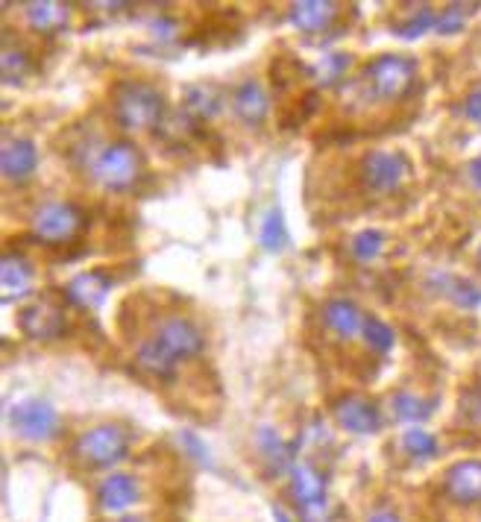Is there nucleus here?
<instances>
[{
    "mask_svg": "<svg viewBox=\"0 0 481 522\" xmlns=\"http://www.w3.org/2000/svg\"><path fill=\"white\" fill-rule=\"evenodd\" d=\"M467 118L473 121V124H481V88H476L470 97H467Z\"/></svg>",
    "mask_w": 481,
    "mask_h": 522,
    "instance_id": "31",
    "label": "nucleus"
},
{
    "mask_svg": "<svg viewBox=\"0 0 481 522\" xmlns=\"http://www.w3.org/2000/svg\"><path fill=\"white\" fill-rule=\"evenodd\" d=\"M68 15H71V12H68L65 3H30V6H27V21H30V27L44 30V33H53V30L65 27Z\"/></svg>",
    "mask_w": 481,
    "mask_h": 522,
    "instance_id": "21",
    "label": "nucleus"
},
{
    "mask_svg": "<svg viewBox=\"0 0 481 522\" xmlns=\"http://www.w3.org/2000/svg\"><path fill=\"white\" fill-rule=\"evenodd\" d=\"M361 182L370 191H394L402 185V179L411 174V165L396 150H370L361 159Z\"/></svg>",
    "mask_w": 481,
    "mask_h": 522,
    "instance_id": "8",
    "label": "nucleus"
},
{
    "mask_svg": "<svg viewBox=\"0 0 481 522\" xmlns=\"http://www.w3.org/2000/svg\"><path fill=\"white\" fill-rule=\"evenodd\" d=\"M232 106H235V115L244 121V124H262L267 118V109H270V100H267V91L259 80H244L241 86L235 88L232 94Z\"/></svg>",
    "mask_w": 481,
    "mask_h": 522,
    "instance_id": "15",
    "label": "nucleus"
},
{
    "mask_svg": "<svg viewBox=\"0 0 481 522\" xmlns=\"http://www.w3.org/2000/svg\"><path fill=\"white\" fill-rule=\"evenodd\" d=\"M414 80H417V62L399 53L376 56L361 71V88L373 100H399L411 91Z\"/></svg>",
    "mask_w": 481,
    "mask_h": 522,
    "instance_id": "3",
    "label": "nucleus"
},
{
    "mask_svg": "<svg viewBox=\"0 0 481 522\" xmlns=\"http://www.w3.org/2000/svg\"><path fill=\"white\" fill-rule=\"evenodd\" d=\"M185 109L197 118H215L223 109V91L215 83H194L185 88Z\"/></svg>",
    "mask_w": 481,
    "mask_h": 522,
    "instance_id": "20",
    "label": "nucleus"
},
{
    "mask_svg": "<svg viewBox=\"0 0 481 522\" xmlns=\"http://www.w3.org/2000/svg\"><path fill=\"white\" fill-rule=\"evenodd\" d=\"M30 74V56L18 47L3 50V80L6 83H21Z\"/></svg>",
    "mask_w": 481,
    "mask_h": 522,
    "instance_id": "25",
    "label": "nucleus"
},
{
    "mask_svg": "<svg viewBox=\"0 0 481 522\" xmlns=\"http://www.w3.org/2000/svg\"><path fill=\"white\" fill-rule=\"evenodd\" d=\"M0 165H3V176L9 182H24L36 174L39 168V153L36 144L27 138H6L3 141V153H0Z\"/></svg>",
    "mask_w": 481,
    "mask_h": 522,
    "instance_id": "13",
    "label": "nucleus"
},
{
    "mask_svg": "<svg viewBox=\"0 0 481 522\" xmlns=\"http://www.w3.org/2000/svg\"><path fill=\"white\" fill-rule=\"evenodd\" d=\"M329 329L341 338H358L364 335V326H367V314L358 308L350 300H332L326 303V311H323Z\"/></svg>",
    "mask_w": 481,
    "mask_h": 522,
    "instance_id": "16",
    "label": "nucleus"
},
{
    "mask_svg": "<svg viewBox=\"0 0 481 522\" xmlns=\"http://www.w3.org/2000/svg\"><path fill=\"white\" fill-rule=\"evenodd\" d=\"M479 259H481V250H479Z\"/></svg>",
    "mask_w": 481,
    "mask_h": 522,
    "instance_id": "36",
    "label": "nucleus"
},
{
    "mask_svg": "<svg viewBox=\"0 0 481 522\" xmlns=\"http://www.w3.org/2000/svg\"><path fill=\"white\" fill-rule=\"evenodd\" d=\"M165 115V97L153 83L124 80L115 86V118L124 130H150Z\"/></svg>",
    "mask_w": 481,
    "mask_h": 522,
    "instance_id": "2",
    "label": "nucleus"
},
{
    "mask_svg": "<svg viewBox=\"0 0 481 522\" xmlns=\"http://www.w3.org/2000/svg\"><path fill=\"white\" fill-rule=\"evenodd\" d=\"M273 514H276V520H279V522H291V520H288V514H282V508H279V505L273 508Z\"/></svg>",
    "mask_w": 481,
    "mask_h": 522,
    "instance_id": "34",
    "label": "nucleus"
},
{
    "mask_svg": "<svg viewBox=\"0 0 481 522\" xmlns=\"http://www.w3.org/2000/svg\"><path fill=\"white\" fill-rule=\"evenodd\" d=\"M338 15V6L335 3H326V0H308V3H294L288 18L294 27H300L303 33H317V30H326Z\"/></svg>",
    "mask_w": 481,
    "mask_h": 522,
    "instance_id": "19",
    "label": "nucleus"
},
{
    "mask_svg": "<svg viewBox=\"0 0 481 522\" xmlns=\"http://www.w3.org/2000/svg\"><path fill=\"white\" fill-rule=\"evenodd\" d=\"M121 522H144V520H135V517H127V520H121Z\"/></svg>",
    "mask_w": 481,
    "mask_h": 522,
    "instance_id": "35",
    "label": "nucleus"
},
{
    "mask_svg": "<svg viewBox=\"0 0 481 522\" xmlns=\"http://www.w3.org/2000/svg\"><path fill=\"white\" fill-rule=\"evenodd\" d=\"M446 297L461 308H476L481 303V291L470 282V279H461V276H449L446 282Z\"/></svg>",
    "mask_w": 481,
    "mask_h": 522,
    "instance_id": "24",
    "label": "nucleus"
},
{
    "mask_svg": "<svg viewBox=\"0 0 481 522\" xmlns=\"http://www.w3.org/2000/svg\"><path fill=\"white\" fill-rule=\"evenodd\" d=\"M385 250V235L376 229H364L352 238V253L361 261H373Z\"/></svg>",
    "mask_w": 481,
    "mask_h": 522,
    "instance_id": "26",
    "label": "nucleus"
},
{
    "mask_svg": "<svg viewBox=\"0 0 481 522\" xmlns=\"http://www.w3.org/2000/svg\"><path fill=\"white\" fill-rule=\"evenodd\" d=\"M394 405H396L394 411L399 420L414 423V420H426V417H429L426 402H423V399H417V396H411V393H396Z\"/></svg>",
    "mask_w": 481,
    "mask_h": 522,
    "instance_id": "29",
    "label": "nucleus"
},
{
    "mask_svg": "<svg viewBox=\"0 0 481 522\" xmlns=\"http://www.w3.org/2000/svg\"><path fill=\"white\" fill-rule=\"evenodd\" d=\"M467 6H446L443 12L438 15V33H458L461 27H464V21H467V12H464Z\"/></svg>",
    "mask_w": 481,
    "mask_h": 522,
    "instance_id": "30",
    "label": "nucleus"
},
{
    "mask_svg": "<svg viewBox=\"0 0 481 522\" xmlns=\"http://www.w3.org/2000/svg\"><path fill=\"white\" fill-rule=\"evenodd\" d=\"M9 423H12V429L21 437L44 440V437H50L56 432L59 417H56V411L44 399H24V402H18L12 408Z\"/></svg>",
    "mask_w": 481,
    "mask_h": 522,
    "instance_id": "10",
    "label": "nucleus"
},
{
    "mask_svg": "<svg viewBox=\"0 0 481 522\" xmlns=\"http://www.w3.org/2000/svg\"><path fill=\"white\" fill-rule=\"evenodd\" d=\"M77 455L91 467H112L127 455V435L115 423L94 426L77 440Z\"/></svg>",
    "mask_w": 481,
    "mask_h": 522,
    "instance_id": "6",
    "label": "nucleus"
},
{
    "mask_svg": "<svg viewBox=\"0 0 481 522\" xmlns=\"http://www.w3.org/2000/svg\"><path fill=\"white\" fill-rule=\"evenodd\" d=\"M30 285H33V264L24 259V256H3L0 264V288H3V300L12 303V300H21L30 294Z\"/></svg>",
    "mask_w": 481,
    "mask_h": 522,
    "instance_id": "14",
    "label": "nucleus"
},
{
    "mask_svg": "<svg viewBox=\"0 0 481 522\" xmlns=\"http://www.w3.org/2000/svg\"><path fill=\"white\" fill-rule=\"evenodd\" d=\"M367 522H402V520L396 517L391 508H379V511H373V514L367 517Z\"/></svg>",
    "mask_w": 481,
    "mask_h": 522,
    "instance_id": "32",
    "label": "nucleus"
},
{
    "mask_svg": "<svg viewBox=\"0 0 481 522\" xmlns=\"http://www.w3.org/2000/svg\"><path fill=\"white\" fill-rule=\"evenodd\" d=\"M97 499L106 511H124V508L138 502V481L127 476V473L106 476L97 487Z\"/></svg>",
    "mask_w": 481,
    "mask_h": 522,
    "instance_id": "17",
    "label": "nucleus"
},
{
    "mask_svg": "<svg viewBox=\"0 0 481 522\" xmlns=\"http://www.w3.org/2000/svg\"><path fill=\"white\" fill-rule=\"evenodd\" d=\"M109 276L103 270H88V273H80L68 282V300L77 305H86V308H94L106 300L109 294Z\"/></svg>",
    "mask_w": 481,
    "mask_h": 522,
    "instance_id": "18",
    "label": "nucleus"
},
{
    "mask_svg": "<svg viewBox=\"0 0 481 522\" xmlns=\"http://www.w3.org/2000/svg\"><path fill=\"white\" fill-rule=\"evenodd\" d=\"M203 335L185 317H168L159 329L138 347V364L153 376H171L174 367L185 358L200 355Z\"/></svg>",
    "mask_w": 481,
    "mask_h": 522,
    "instance_id": "1",
    "label": "nucleus"
},
{
    "mask_svg": "<svg viewBox=\"0 0 481 522\" xmlns=\"http://www.w3.org/2000/svg\"><path fill=\"white\" fill-rule=\"evenodd\" d=\"M335 417H338V423H341L347 432H352V435H373V432H379V426H382L379 408H376L370 399L358 396V393L341 396V399L335 402Z\"/></svg>",
    "mask_w": 481,
    "mask_h": 522,
    "instance_id": "12",
    "label": "nucleus"
},
{
    "mask_svg": "<svg viewBox=\"0 0 481 522\" xmlns=\"http://www.w3.org/2000/svg\"><path fill=\"white\" fill-rule=\"evenodd\" d=\"M91 174L109 191H127L141 176V153L130 141H112L97 150L91 162Z\"/></svg>",
    "mask_w": 481,
    "mask_h": 522,
    "instance_id": "4",
    "label": "nucleus"
},
{
    "mask_svg": "<svg viewBox=\"0 0 481 522\" xmlns=\"http://www.w3.org/2000/svg\"><path fill=\"white\" fill-rule=\"evenodd\" d=\"M446 496L455 505H479L481 502V461L479 458H467L458 461L446 470L443 476Z\"/></svg>",
    "mask_w": 481,
    "mask_h": 522,
    "instance_id": "11",
    "label": "nucleus"
},
{
    "mask_svg": "<svg viewBox=\"0 0 481 522\" xmlns=\"http://www.w3.org/2000/svg\"><path fill=\"white\" fill-rule=\"evenodd\" d=\"M470 179H473V185H476V188H481V156L470 162Z\"/></svg>",
    "mask_w": 481,
    "mask_h": 522,
    "instance_id": "33",
    "label": "nucleus"
},
{
    "mask_svg": "<svg viewBox=\"0 0 481 522\" xmlns=\"http://www.w3.org/2000/svg\"><path fill=\"white\" fill-rule=\"evenodd\" d=\"M83 229V212L71 203L53 200L33 215V235L44 244H68Z\"/></svg>",
    "mask_w": 481,
    "mask_h": 522,
    "instance_id": "5",
    "label": "nucleus"
},
{
    "mask_svg": "<svg viewBox=\"0 0 481 522\" xmlns=\"http://www.w3.org/2000/svg\"><path fill=\"white\" fill-rule=\"evenodd\" d=\"M432 27H438V12H435L432 6H420L405 24H399V36L414 39V36H423V33L432 30Z\"/></svg>",
    "mask_w": 481,
    "mask_h": 522,
    "instance_id": "27",
    "label": "nucleus"
},
{
    "mask_svg": "<svg viewBox=\"0 0 481 522\" xmlns=\"http://www.w3.org/2000/svg\"><path fill=\"white\" fill-rule=\"evenodd\" d=\"M18 323L24 329L27 338L33 341H53V338H62L68 323H65V311L62 305L50 297H36L21 308L18 314Z\"/></svg>",
    "mask_w": 481,
    "mask_h": 522,
    "instance_id": "9",
    "label": "nucleus"
},
{
    "mask_svg": "<svg viewBox=\"0 0 481 522\" xmlns=\"http://www.w3.org/2000/svg\"><path fill=\"white\" fill-rule=\"evenodd\" d=\"M291 490H294V499L300 505L303 522H329L326 481L311 464H297L291 470Z\"/></svg>",
    "mask_w": 481,
    "mask_h": 522,
    "instance_id": "7",
    "label": "nucleus"
},
{
    "mask_svg": "<svg viewBox=\"0 0 481 522\" xmlns=\"http://www.w3.org/2000/svg\"><path fill=\"white\" fill-rule=\"evenodd\" d=\"M364 338H367V344H370V347L379 349V352H388V349L394 347V341H396L394 329H391L385 320H379V317H367Z\"/></svg>",
    "mask_w": 481,
    "mask_h": 522,
    "instance_id": "28",
    "label": "nucleus"
},
{
    "mask_svg": "<svg viewBox=\"0 0 481 522\" xmlns=\"http://www.w3.org/2000/svg\"><path fill=\"white\" fill-rule=\"evenodd\" d=\"M402 449L417 458V461H426V458H435L438 455V437L426 429H408L402 435Z\"/></svg>",
    "mask_w": 481,
    "mask_h": 522,
    "instance_id": "23",
    "label": "nucleus"
},
{
    "mask_svg": "<svg viewBox=\"0 0 481 522\" xmlns=\"http://www.w3.org/2000/svg\"><path fill=\"white\" fill-rule=\"evenodd\" d=\"M259 241H262L264 250L276 253L288 244V229H285V215L279 209L267 212L262 220V229H259Z\"/></svg>",
    "mask_w": 481,
    "mask_h": 522,
    "instance_id": "22",
    "label": "nucleus"
}]
</instances>
